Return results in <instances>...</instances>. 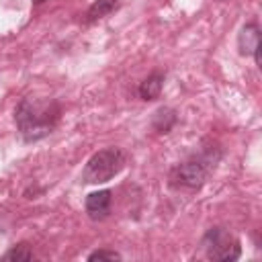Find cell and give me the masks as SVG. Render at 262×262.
Masks as SVG:
<instances>
[{
	"instance_id": "obj_1",
	"label": "cell",
	"mask_w": 262,
	"mask_h": 262,
	"mask_svg": "<svg viewBox=\"0 0 262 262\" xmlns=\"http://www.w3.org/2000/svg\"><path fill=\"white\" fill-rule=\"evenodd\" d=\"M59 119V104L55 100L25 98L14 111L16 127L25 141H39L47 137Z\"/></svg>"
},
{
	"instance_id": "obj_2",
	"label": "cell",
	"mask_w": 262,
	"mask_h": 262,
	"mask_svg": "<svg viewBox=\"0 0 262 262\" xmlns=\"http://www.w3.org/2000/svg\"><path fill=\"white\" fill-rule=\"evenodd\" d=\"M127 162V156L121 147H104L96 151L82 170V180L86 184H100L115 178Z\"/></svg>"
},
{
	"instance_id": "obj_3",
	"label": "cell",
	"mask_w": 262,
	"mask_h": 262,
	"mask_svg": "<svg viewBox=\"0 0 262 262\" xmlns=\"http://www.w3.org/2000/svg\"><path fill=\"white\" fill-rule=\"evenodd\" d=\"M203 246H205L207 256L211 260H223V262L237 260L239 258V252H242L237 239L229 231H225L221 227L209 229L207 235H205V239H203Z\"/></svg>"
},
{
	"instance_id": "obj_4",
	"label": "cell",
	"mask_w": 262,
	"mask_h": 262,
	"mask_svg": "<svg viewBox=\"0 0 262 262\" xmlns=\"http://www.w3.org/2000/svg\"><path fill=\"white\" fill-rule=\"evenodd\" d=\"M207 178V166L201 160H188L176 166L170 174V184L176 188H201Z\"/></svg>"
},
{
	"instance_id": "obj_5",
	"label": "cell",
	"mask_w": 262,
	"mask_h": 262,
	"mask_svg": "<svg viewBox=\"0 0 262 262\" xmlns=\"http://www.w3.org/2000/svg\"><path fill=\"white\" fill-rule=\"evenodd\" d=\"M111 209V190H96L90 192L86 199V211L92 219H104Z\"/></svg>"
},
{
	"instance_id": "obj_6",
	"label": "cell",
	"mask_w": 262,
	"mask_h": 262,
	"mask_svg": "<svg viewBox=\"0 0 262 262\" xmlns=\"http://www.w3.org/2000/svg\"><path fill=\"white\" fill-rule=\"evenodd\" d=\"M237 45H239L242 55H250L260 47V29L256 23H248L242 27L239 37H237Z\"/></svg>"
},
{
	"instance_id": "obj_7",
	"label": "cell",
	"mask_w": 262,
	"mask_h": 262,
	"mask_svg": "<svg viewBox=\"0 0 262 262\" xmlns=\"http://www.w3.org/2000/svg\"><path fill=\"white\" fill-rule=\"evenodd\" d=\"M162 84H164V76L162 74L156 72V74L147 76L139 86V96L143 100H156L160 96V92H162Z\"/></svg>"
},
{
	"instance_id": "obj_8",
	"label": "cell",
	"mask_w": 262,
	"mask_h": 262,
	"mask_svg": "<svg viewBox=\"0 0 262 262\" xmlns=\"http://www.w3.org/2000/svg\"><path fill=\"white\" fill-rule=\"evenodd\" d=\"M174 123H176V113L172 108H160V111H156L154 121H151V125H154V129L158 133H168Z\"/></svg>"
},
{
	"instance_id": "obj_9",
	"label": "cell",
	"mask_w": 262,
	"mask_h": 262,
	"mask_svg": "<svg viewBox=\"0 0 262 262\" xmlns=\"http://www.w3.org/2000/svg\"><path fill=\"white\" fill-rule=\"evenodd\" d=\"M115 8H117V0H96V2L88 8V12H86V20H88V23H94V20L106 16L108 12H113Z\"/></svg>"
},
{
	"instance_id": "obj_10",
	"label": "cell",
	"mask_w": 262,
	"mask_h": 262,
	"mask_svg": "<svg viewBox=\"0 0 262 262\" xmlns=\"http://www.w3.org/2000/svg\"><path fill=\"white\" fill-rule=\"evenodd\" d=\"M33 258V252H31V248H29V244H18V246H14V248H10L4 256H2V260H16V262H27V260H31Z\"/></svg>"
},
{
	"instance_id": "obj_11",
	"label": "cell",
	"mask_w": 262,
	"mask_h": 262,
	"mask_svg": "<svg viewBox=\"0 0 262 262\" xmlns=\"http://www.w3.org/2000/svg\"><path fill=\"white\" fill-rule=\"evenodd\" d=\"M88 260H121V254L113 250H96L88 256Z\"/></svg>"
},
{
	"instance_id": "obj_12",
	"label": "cell",
	"mask_w": 262,
	"mask_h": 262,
	"mask_svg": "<svg viewBox=\"0 0 262 262\" xmlns=\"http://www.w3.org/2000/svg\"><path fill=\"white\" fill-rule=\"evenodd\" d=\"M33 2H35V4H41V2H45V0H33Z\"/></svg>"
}]
</instances>
